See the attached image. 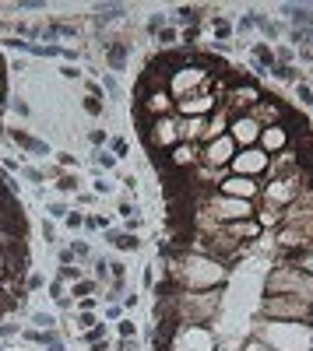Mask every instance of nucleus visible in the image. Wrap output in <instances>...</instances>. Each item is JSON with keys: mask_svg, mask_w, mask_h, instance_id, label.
Wrapping results in <instances>:
<instances>
[{"mask_svg": "<svg viewBox=\"0 0 313 351\" xmlns=\"http://www.w3.org/2000/svg\"><path fill=\"white\" fill-rule=\"evenodd\" d=\"M299 98H303L306 106H313V88L310 84H299Z\"/></svg>", "mask_w": 313, "mask_h": 351, "instance_id": "c9c22d12", "label": "nucleus"}, {"mask_svg": "<svg viewBox=\"0 0 313 351\" xmlns=\"http://www.w3.org/2000/svg\"><path fill=\"white\" fill-rule=\"evenodd\" d=\"M102 84H106V91H109V95H120V88H116V81H113V77H102Z\"/></svg>", "mask_w": 313, "mask_h": 351, "instance_id": "a19ab883", "label": "nucleus"}, {"mask_svg": "<svg viewBox=\"0 0 313 351\" xmlns=\"http://www.w3.org/2000/svg\"><path fill=\"white\" fill-rule=\"evenodd\" d=\"M120 334H123V341H130V337H134V323L123 320V323H120Z\"/></svg>", "mask_w": 313, "mask_h": 351, "instance_id": "e433bc0d", "label": "nucleus"}, {"mask_svg": "<svg viewBox=\"0 0 313 351\" xmlns=\"http://www.w3.org/2000/svg\"><path fill=\"white\" fill-rule=\"evenodd\" d=\"M222 306V291L218 288H204V291H176V323L187 327H208V320H215Z\"/></svg>", "mask_w": 313, "mask_h": 351, "instance_id": "f257e3e1", "label": "nucleus"}, {"mask_svg": "<svg viewBox=\"0 0 313 351\" xmlns=\"http://www.w3.org/2000/svg\"><path fill=\"white\" fill-rule=\"evenodd\" d=\"M60 74H64V77H71V81H78V77H81V70L74 67V64H67V67H60Z\"/></svg>", "mask_w": 313, "mask_h": 351, "instance_id": "4c0bfd02", "label": "nucleus"}, {"mask_svg": "<svg viewBox=\"0 0 313 351\" xmlns=\"http://www.w3.org/2000/svg\"><path fill=\"white\" fill-rule=\"evenodd\" d=\"M253 60H257L260 67H275V49H271L267 42H257V46H253Z\"/></svg>", "mask_w": 313, "mask_h": 351, "instance_id": "412c9836", "label": "nucleus"}, {"mask_svg": "<svg viewBox=\"0 0 313 351\" xmlns=\"http://www.w3.org/2000/svg\"><path fill=\"white\" fill-rule=\"evenodd\" d=\"M162 28H165V18H162V14H152V18H148V32H152V35H158Z\"/></svg>", "mask_w": 313, "mask_h": 351, "instance_id": "473e14b6", "label": "nucleus"}, {"mask_svg": "<svg viewBox=\"0 0 313 351\" xmlns=\"http://www.w3.org/2000/svg\"><path fill=\"white\" fill-rule=\"evenodd\" d=\"M296 25H303V32H310V25H313V14H310V7H296V4H285L282 7Z\"/></svg>", "mask_w": 313, "mask_h": 351, "instance_id": "6ab92c4d", "label": "nucleus"}, {"mask_svg": "<svg viewBox=\"0 0 313 351\" xmlns=\"http://www.w3.org/2000/svg\"><path fill=\"white\" fill-rule=\"evenodd\" d=\"M267 295H296L313 306V278L306 271H299L296 264H278L267 274Z\"/></svg>", "mask_w": 313, "mask_h": 351, "instance_id": "f03ea898", "label": "nucleus"}, {"mask_svg": "<svg viewBox=\"0 0 313 351\" xmlns=\"http://www.w3.org/2000/svg\"><path fill=\"white\" fill-rule=\"evenodd\" d=\"M4 88H7V77H4V70H0V98H4Z\"/></svg>", "mask_w": 313, "mask_h": 351, "instance_id": "603ef678", "label": "nucleus"}, {"mask_svg": "<svg viewBox=\"0 0 313 351\" xmlns=\"http://www.w3.org/2000/svg\"><path fill=\"white\" fill-rule=\"evenodd\" d=\"M229 232H233L239 242H253V239H260V225H257V218H243V221H233V225H226Z\"/></svg>", "mask_w": 313, "mask_h": 351, "instance_id": "dca6fc26", "label": "nucleus"}, {"mask_svg": "<svg viewBox=\"0 0 313 351\" xmlns=\"http://www.w3.org/2000/svg\"><path fill=\"white\" fill-rule=\"evenodd\" d=\"M102 49H106V60H109L113 70L127 67V53H130V42L127 39H109V42H102Z\"/></svg>", "mask_w": 313, "mask_h": 351, "instance_id": "2eb2a0df", "label": "nucleus"}, {"mask_svg": "<svg viewBox=\"0 0 313 351\" xmlns=\"http://www.w3.org/2000/svg\"><path fill=\"white\" fill-rule=\"evenodd\" d=\"M145 140L152 147H176L180 144V123L162 116V120H152V127H145Z\"/></svg>", "mask_w": 313, "mask_h": 351, "instance_id": "6e6552de", "label": "nucleus"}, {"mask_svg": "<svg viewBox=\"0 0 313 351\" xmlns=\"http://www.w3.org/2000/svg\"><path fill=\"white\" fill-rule=\"evenodd\" d=\"M260 313L271 320H313V306L296 295H267L260 302Z\"/></svg>", "mask_w": 313, "mask_h": 351, "instance_id": "7ed1b4c3", "label": "nucleus"}, {"mask_svg": "<svg viewBox=\"0 0 313 351\" xmlns=\"http://www.w3.org/2000/svg\"><path fill=\"white\" fill-rule=\"evenodd\" d=\"M211 109H215V98L208 95V84L180 102V113H183V116H204V113H211Z\"/></svg>", "mask_w": 313, "mask_h": 351, "instance_id": "f8f14e48", "label": "nucleus"}, {"mask_svg": "<svg viewBox=\"0 0 313 351\" xmlns=\"http://www.w3.org/2000/svg\"><path fill=\"white\" fill-rule=\"evenodd\" d=\"M113 151H116V158H120V155H127V140L116 137V140H113Z\"/></svg>", "mask_w": 313, "mask_h": 351, "instance_id": "79ce46f5", "label": "nucleus"}, {"mask_svg": "<svg viewBox=\"0 0 313 351\" xmlns=\"http://www.w3.org/2000/svg\"><path fill=\"white\" fill-rule=\"evenodd\" d=\"M201 14H204V7H180V11H176V18H180V21H187L190 28H197Z\"/></svg>", "mask_w": 313, "mask_h": 351, "instance_id": "4be33fe9", "label": "nucleus"}, {"mask_svg": "<svg viewBox=\"0 0 313 351\" xmlns=\"http://www.w3.org/2000/svg\"><path fill=\"white\" fill-rule=\"evenodd\" d=\"M204 208L211 211L222 225H233V221H243L253 214V200H236V197H226V193H208Z\"/></svg>", "mask_w": 313, "mask_h": 351, "instance_id": "20e7f679", "label": "nucleus"}, {"mask_svg": "<svg viewBox=\"0 0 313 351\" xmlns=\"http://www.w3.org/2000/svg\"><path fill=\"white\" fill-rule=\"evenodd\" d=\"M32 323H35V327H42V330H53V323H57V320H53L50 313H35V316H32Z\"/></svg>", "mask_w": 313, "mask_h": 351, "instance_id": "c756f323", "label": "nucleus"}, {"mask_svg": "<svg viewBox=\"0 0 313 351\" xmlns=\"http://www.w3.org/2000/svg\"><path fill=\"white\" fill-rule=\"evenodd\" d=\"M99 337H106V327H102V323H95L92 330H84V341H88V344H95Z\"/></svg>", "mask_w": 313, "mask_h": 351, "instance_id": "7c9ffc66", "label": "nucleus"}, {"mask_svg": "<svg viewBox=\"0 0 313 351\" xmlns=\"http://www.w3.org/2000/svg\"><path fill=\"white\" fill-rule=\"evenodd\" d=\"M183 42L194 46V42H197V28H187V32H183Z\"/></svg>", "mask_w": 313, "mask_h": 351, "instance_id": "ea45409f", "label": "nucleus"}, {"mask_svg": "<svg viewBox=\"0 0 313 351\" xmlns=\"http://www.w3.org/2000/svg\"><path fill=\"white\" fill-rule=\"evenodd\" d=\"M218 193L236 197V200H253V197L260 193V183H257V179H246V176H229V179H222Z\"/></svg>", "mask_w": 313, "mask_h": 351, "instance_id": "9d476101", "label": "nucleus"}, {"mask_svg": "<svg viewBox=\"0 0 313 351\" xmlns=\"http://www.w3.org/2000/svg\"><path fill=\"white\" fill-rule=\"evenodd\" d=\"M14 113H21V116H28V102H21V98H14Z\"/></svg>", "mask_w": 313, "mask_h": 351, "instance_id": "c03bdc74", "label": "nucleus"}, {"mask_svg": "<svg viewBox=\"0 0 313 351\" xmlns=\"http://www.w3.org/2000/svg\"><path fill=\"white\" fill-rule=\"evenodd\" d=\"M211 28H215V35H218V39H222V42H226V39H229V35H233V25H229V21H226V18H218V14H215V18H211Z\"/></svg>", "mask_w": 313, "mask_h": 351, "instance_id": "b1692460", "label": "nucleus"}, {"mask_svg": "<svg viewBox=\"0 0 313 351\" xmlns=\"http://www.w3.org/2000/svg\"><path fill=\"white\" fill-rule=\"evenodd\" d=\"M260 130H264V127H260L253 116H233V120H229V137H233L236 144H246V147L257 144V140H260Z\"/></svg>", "mask_w": 313, "mask_h": 351, "instance_id": "1a4fd4ad", "label": "nucleus"}, {"mask_svg": "<svg viewBox=\"0 0 313 351\" xmlns=\"http://www.w3.org/2000/svg\"><path fill=\"white\" fill-rule=\"evenodd\" d=\"M246 351H267V348H264L260 341H250V344H246Z\"/></svg>", "mask_w": 313, "mask_h": 351, "instance_id": "3c124183", "label": "nucleus"}, {"mask_svg": "<svg viewBox=\"0 0 313 351\" xmlns=\"http://www.w3.org/2000/svg\"><path fill=\"white\" fill-rule=\"evenodd\" d=\"M289 140H292V134H289V127L282 123V127H264L260 130V151L264 155H282V151H289Z\"/></svg>", "mask_w": 313, "mask_h": 351, "instance_id": "9b49d317", "label": "nucleus"}, {"mask_svg": "<svg viewBox=\"0 0 313 351\" xmlns=\"http://www.w3.org/2000/svg\"><path fill=\"white\" fill-rule=\"evenodd\" d=\"M57 190H64V193L78 190V176H60V179H57Z\"/></svg>", "mask_w": 313, "mask_h": 351, "instance_id": "c85d7f7f", "label": "nucleus"}, {"mask_svg": "<svg viewBox=\"0 0 313 351\" xmlns=\"http://www.w3.org/2000/svg\"><path fill=\"white\" fill-rule=\"evenodd\" d=\"M194 162H197V144H190V140H187V144H176V147H172L169 162H155V169H158V165H165V169H180V172H187Z\"/></svg>", "mask_w": 313, "mask_h": 351, "instance_id": "ddd939ff", "label": "nucleus"}, {"mask_svg": "<svg viewBox=\"0 0 313 351\" xmlns=\"http://www.w3.org/2000/svg\"><path fill=\"white\" fill-rule=\"evenodd\" d=\"M296 267H299V271H306V274L313 278V249H310V253H299V257H296Z\"/></svg>", "mask_w": 313, "mask_h": 351, "instance_id": "a878e982", "label": "nucleus"}, {"mask_svg": "<svg viewBox=\"0 0 313 351\" xmlns=\"http://www.w3.org/2000/svg\"><path fill=\"white\" fill-rule=\"evenodd\" d=\"M253 218H257V225H260V228H264V225H267V228H275V225H282V221H285V211L267 204V208L253 211Z\"/></svg>", "mask_w": 313, "mask_h": 351, "instance_id": "a211bd4d", "label": "nucleus"}, {"mask_svg": "<svg viewBox=\"0 0 313 351\" xmlns=\"http://www.w3.org/2000/svg\"><path fill=\"white\" fill-rule=\"evenodd\" d=\"M109 242H113L116 249H138V246H141V239H138L134 232H109Z\"/></svg>", "mask_w": 313, "mask_h": 351, "instance_id": "aec40b11", "label": "nucleus"}, {"mask_svg": "<svg viewBox=\"0 0 313 351\" xmlns=\"http://www.w3.org/2000/svg\"><path fill=\"white\" fill-rule=\"evenodd\" d=\"M28 288H32V291H35V288H42V278H39V274H32V278H28Z\"/></svg>", "mask_w": 313, "mask_h": 351, "instance_id": "8fccbe9b", "label": "nucleus"}, {"mask_svg": "<svg viewBox=\"0 0 313 351\" xmlns=\"http://www.w3.org/2000/svg\"><path fill=\"white\" fill-rule=\"evenodd\" d=\"M246 116H253L260 127H282V123H289L292 109H289L282 98H275V95H271V98H260V102H257Z\"/></svg>", "mask_w": 313, "mask_h": 351, "instance_id": "39448f33", "label": "nucleus"}, {"mask_svg": "<svg viewBox=\"0 0 313 351\" xmlns=\"http://www.w3.org/2000/svg\"><path fill=\"white\" fill-rule=\"evenodd\" d=\"M92 291H95V284H92V281H74V291H71V295H78V298H88Z\"/></svg>", "mask_w": 313, "mask_h": 351, "instance_id": "bb28decb", "label": "nucleus"}, {"mask_svg": "<svg viewBox=\"0 0 313 351\" xmlns=\"http://www.w3.org/2000/svg\"><path fill=\"white\" fill-rule=\"evenodd\" d=\"M50 214H53V218H67V208H64V204H50Z\"/></svg>", "mask_w": 313, "mask_h": 351, "instance_id": "58836bf2", "label": "nucleus"}, {"mask_svg": "<svg viewBox=\"0 0 313 351\" xmlns=\"http://www.w3.org/2000/svg\"><path fill=\"white\" fill-rule=\"evenodd\" d=\"M158 42H162V46H172V42H176V32H172V28H162V32H158Z\"/></svg>", "mask_w": 313, "mask_h": 351, "instance_id": "72a5a7b5", "label": "nucleus"}, {"mask_svg": "<svg viewBox=\"0 0 313 351\" xmlns=\"http://www.w3.org/2000/svg\"><path fill=\"white\" fill-rule=\"evenodd\" d=\"M169 109H172V95H169V91H152V95L141 102V116H152V120H162Z\"/></svg>", "mask_w": 313, "mask_h": 351, "instance_id": "4468645a", "label": "nucleus"}, {"mask_svg": "<svg viewBox=\"0 0 313 351\" xmlns=\"http://www.w3.org/2000/svg\"><path fill=\"white\" fill-rule=\"evenodd\" d=\"M78 327H81V330H92V327H95V316L81 313V316H78Z\"/></svg>", "mask_w": 313, "mask_h": 351, "instance_id": "f704fd0d", "label": "nucleus"}, {"mask_svg": "<svg viewBox=\"0 0 313 351\" xmlns=\"http://www.w3.org/2000/svg\"><path fill=\"white\" fill-rule=\"evenodd\" d=\"M11 140H14L18 147L32 151V155H50V144H46V140L32 137V134H25V130H11Z\"/></svg>", "mask_w": 313, "mask_h": 351, "instance_id": "f3484780", "label": "nucleus"}, {"mask_svg": "<svg viewBox=\"0 0 313 351\" xmlns=\"http://www.w3.org/2000/svg\"><path fill=\"white\" fill-rule=\"evenodd\" d=\"M71 253H74V257H88V246H84V242H74Z\"/></svg>", "mask_w": 313, "mask_h": 351, "instance_id": "37998d69", "label": "nucleus"}, {"mask_svg": "<svg viewBox=\"0 0 313 351\" xmlns=\"http://www.w3.org/2000/svg\"><path fill=\"white\" fill-rule=\"evenodd\" d=\"M60 281H81V271L71 267V264H64V267H60Z\"/></svg>", "mask_w": 313, "mask_h": 351, "instance_id": "2f4dec72", "label": "nucleus"}, {"mask_svg": "<svg viewBox=\"0 0 313 351\" xmlns=\"http://www.w3.org/2000/svg\"><path fill=\"white\" fill-rule=\"evenodd\" d=\"M236 158V140L226 134V137H215L211 144H204L201 151V162L211 165V169H229V162Z\"/></svg>", "mask_w": 313, "mask_h": 351, "instance_id": "0eeeda50", "label": "nucleus"}, {"mask_svg": "<svg viewBox=\"0 0 313 351\" xmlns=\"http://www.w3.org/2000/svg\"><path fill=\"white\" fill-rule=\"evenodd\" d=\"M271 74H275L278 81H299V70L292 67V64H275V67H271Z\"/></svg>", "mask_w": 313, "mask_h": 351, "instance_id": "5701e85b", "label": "nucleus"}, {"mask_svg": "<svg viewBox=\"0 0 313 351\" xmlns=\"http://www.w3.org/2000/svg\"><path fill=\"white\" fill-rule=\"evenodd\" d=\"M267 165H271V155H264L260 147H246L243 155H236L233 162H229L233 176H246V179H253V176L267 172Z\"/></svg>", "mask_w": 313, "mask_h": 351, "instance_id": "423d86ee", "label": "nucleus"}, {"mask_svg": "<svg viewBox=\"0 0 313 351\" xmlns=\"http://www.w3.org/2000/svg\"><path fill=\"white\" fill-rule=\"evenodd\" d=\"M81 221H84V218H81V214H67V225H71V228H78Z\"/></svg>", "mask_w": 313, "mask_h": 351, "instance_id": "09e8293b", "label": "nucleus"}, {"mask_svg": "<svg viewBox=\"0 0 313 351\" xmlns=\"http://www.w3.org/2000/svg\"><path fill=\"white\" fill-rule=\"evenodd\" d=\"M88 140H92V144H102V140H106V134H102V130H92V134H88Z\"/></svg>", "mask_w": 313, "mask_h": 351, "instance_id": "49530a36", "label": "nucleus"}, {"mask_svg": "<svg viewBox=\"0 0 313 351\" xmlns=\"http://www.w3.org/2000/svg\"><path fill=\"white\" fill-rule=\"evenodd\" d=\"M25 176H28L32 183H42V172H39V169H25Z\"/></svg>", "mask_w": 313, "mask_h": 351, "instance_id": "a18cd8bd", "label": "nucleus"}, {"mask_svg": "<svg viewBox=\"0 0 313 351\" xmlns=\"http://www.w3.org/2000/svg\"><path fill=\"white\" fill-rule=\"evenodd\" d=\"M78 306H81V309H84V313H88V309L95 306V298H92V295H88V298H78Z\"/></svg>", "mask_w": 313, "mask_h": 351, "instance_id": "de8ad7c7", "label": "nucleus"}, {"mask_svg": "<svg viewBox=\"0 0 313 351\" xmlns=\"http://www.w3.org/2000/svg\"><path fill=\"white\" fill-rule=\"evenodd\" d=\"M113 165H116V155H106V151L95 155V169H113Z\"/></svg>", "mask_w": 313, "mask_h": 351, "instance_id": "cd10ccee", "label": "nucleus"}, {"mask_svg": "<svg viewBox=\"0 0 313 351\" xmlns=\"http://www.w3.org/2000/svg\"><path fill=\"white\" fill-rule=\"evenodd\" d=\"M81 106H84V113H88V116H102V98L84 95V102H81Z\"/></svg>", "mask_w": 313, "mask_h": 351, "instance_id": "393cba45", "label": "nucleus"}]
</instances>
